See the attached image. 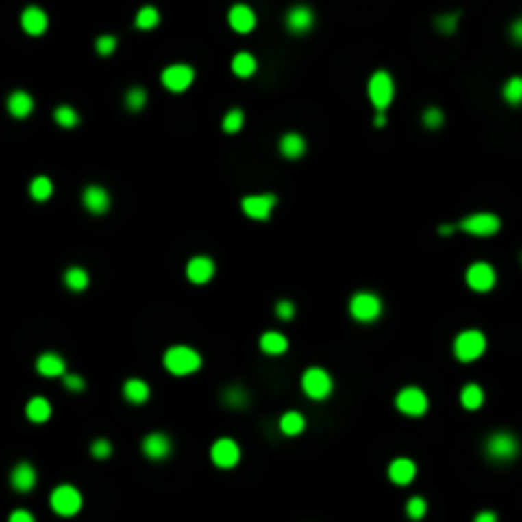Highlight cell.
<instances>
[{"mask_svg": "<svg viewBox=\"0 0 522 522\" xmlns=\"http://www.w3.org/2000/svg\"><path fill=\"white\" fill-rule=\"evenodd\" d=\"M163 367L176 377H186L201 367V354L189 344H173L163 351Z\"/></svg>", "mask_w": 522, "mask_h": 522, "instance_id": "cell-1", "label": "cell"}, {"mask_svg": "<svg viewBox=\"0 0 522 522\" xmlns=\"http://www.w3.org/2000/svg\"><path fill=\"white\" fill-rule=\"evenodd\" d=\"M517 453H520V441L510 431H495L484 441V456L497 461V464H507V461L517 459Z\"/></svg>", "mask_w": 522, "mask_h": 522, "instance_id": "cell-2", "label": "cell"}, {"mask_svg": "<svg viewBox=\"0 0 522 522\" xmlns=\"http://www.w3.org/2000/svg\"><path fill=\"white\" fill-rule=\"evenodd\" d=\"M367 97L369 102L375 105L377 112H387V108L393 105L395 99V82H393V74L387 69H377V72L369 77L367 82Z\"/></svg>", "mask_w": 522, "mask_h": 522, "instance_id": "cell-3", "label": "cell"}, {"mask_svg": "<svg viewBox=\"0 0 522 522\" xmlns=\"http://www.w3.org/2000/svg\"><path fill=\"white\" fill-rule=\"evenodd\" d=\"M486 351V336L479 329H464L453 339V357L459 362H477Z\"/></svg>", "mask_w": 522, "mask_h": 522, "instance_id": "cell-4", "label": "cell"}, {"mask_svg": "<svg viewBox=\"0 0 522 522\" xmlns=\"http://www.w3.org/2000/svg\"><path fill=\"white\" fill-rule=\"evenodd\" d=\"M349 316L360 324H372L382 316V301L369 290H360L349 298Z\"/></svg>", "mask_w": 522, "mask_h": 522, "instance_id": "cell-5", "label": "cell"}, {"mask_svg": "<svg viewBox=\"0 0 522 522\" xmlns=\"http://www.w3.org/2000/svg\"><path fill=\"white\" fill-rule=\"evenodd\" d=\"M301 390L311 400H326L334 390V380L324 367H308L301 375Z\"/></svg>", "mask_w": 522, "mask_h": 522, "instance_id": "cell-6", "label": "cell"}, {"mask_svg": "<svg viewBox=\"0 0 522 522\" xmlns=\"http://www.w3.org/2000/svg\"><path fill=\"white\" fill-rule=\"evenodd\" d=\"M82 492L74 484H59L49 497V504L59 517H74L82 510Z\"/></svg>", "mask_w": 522, "mask_h": 522, "instance_id": "cell-7", "label": "cell"}, {"mask_svg": "<svg viewBox=\"0 0 522 522\" xmlns=\"http://www.w3.org/2000/svg\"><path fill=\"white\" fill-rule=\"evenodd\" d=\"M395 408L408 418H421V415L428 413V395L421 387L408 385L395 395Z\"/></svg>", "mask_w": 522, "mask_h": 522, "instance_id": "cell-8", "label": "cell"}, {"mask_svg": "<svg viewBox=\"0 0 522 522\" xmlns=\"http://www.w3.org/2000/svg\"><path fill=\"white\" fill-rule=\"evenodd\" d=\"M464 280H467V286L471 290H477V293H489V290L497 286L495 265H489V262H484V260L471 262V265L467 268Z\"/></svg>", "mask_w": 522, "mask_h": 522, "instance_id": "cell-9", "label": "cell"}, {"mask_svg": "<svg viewBox=\"0 0 522 522\" xmlns=\"http://www.w3.org/2000/svg\"><path fill=\"white\" fill-rule=\"evenodd\" d=\"M275 204H278L275 194H247V197H243L240 207H243L245 216H250L252 222H268Z\"/></svg>", "mask_w": 522, "mask_h": 522, "instance_id": "cell-10", "label": "cell"}, {"mask_svg": "<svg viewBox=\"0 0 522 522\" xmlns=\"http://www.w3.org/2000/svg\"><path fill=\"white\" fill-rule=\"evenodd\" d=\"M194 77H197V72H194L191 64H171V66H166L161 72L163 87L173 92V95L189 90L191 84H194Z\"/></svg>", "mask_w": 522, "mask_h": 522, "instance_id": "cell-11", "label": "cell"}, {"mask_svg": "<svg viewBox=\"0 0 522 522\" xmlns=\"http://www.w3.org/2000/svg\"><path fill=\"white\" fill-rule=\"evenodd\" d=\"M499 227H502V222H499V216L492 214V212H477V214H469L459 222V229L474 234V237H489V234H497L499 232Z\"/></svg>", "mask_w": 522, "mask_h": 522, "instance_id": "cell-12", "label": "cell"}, {"mask_svg": "<svg viewBox=\"0 0 522 522\" xmlns=\"http://www.w3.org/2000/svg\"><path fill=\"white\" fill-rule=\"evenodd\" d=\"M209 456H212V464L219 469H234L243 459V451H240V443L234 441V438H216L212 443V451H209Z\"/></svg>", "mask_w": 522, "mask_h": 522, "instance_id": "cell-13", "label": "cell"}, {"mask_svg": "<svg viewBox=\"0 0 522 522\" xmlns=\"http://www.w3.org/2000/svg\"><path fill=\"white\" fill-rule=\"evenodd\" d=\"M314 10L308 8V5H290L288 13H286V18H283V23H286V28H288V34H293V36H303V34H308L311 28H314Z\"/></svg>", "mask_w": 522, "mask_h": 522, "instance_id": "cell-14", "label": "cell"}, {"mask_svg": "<svg viewBox=\"0 0 522 522\" xmlns=\"http://www.w3.org/2000/svg\"><path fill=\"white\" fill-rule=\"evenodd\" d=\"M186 278L194 286H207L209 280L214 278V260L207 258V255H194L186 262Z\"/></svg>", "mask_w": 522, "mask_h": 522, "instance_id": "cell-15", "label": "cell"}, {"mask_svg": "<svg viewBox=\"0 0 522 522\" xmlns=\"http://www.w3.org/2000/svg\"><path fill=\"white\" fill-rule=\"evenodd\" d=\"M227 21H229V28L237 31V34H250L252 28L258 26V16H255V10L250 5H245V3H234L229 13H227Z\"/></svg>", "mask_w": 522, "mask_h": 522, "instance_id": "cell-16", "label": "cell"}, {"mask_svg": "<svg viewBox=\"0 0 522 522\" xmlns=\"http://www.w3.org/2000/svg\"><path fill=\"white\" fill-rule=\"evenodd\" d=\"M415 471H418V467H415L413 459L397 456V459H393L390 467H387V479L395 486H408L415 479Z\"/></svg>", "mask_w": 522, "mask_h": 522, "instance_id": "cell-17", "label": "cell"}, {"mask_svg": "<svg viewBox=\"0 0 522 522\" xmlns=\"http://www.w3.org/2000/svg\"><path fill=\"white\" fill-rule=\"evenodd\" d=\"M82 204L87 212L92 214H105L110 209V194L105 186H99V184H90V186H84L82 191Z\"/></svg>", "mask_w": 522, "mask_h": 522, "instance_id": "cell-18", "label": "cell"}, {"mask_svg": "<svg viewBox=\"0 0 522 522\" xmlns=\"http://www.w3.org/2000/svg\"><path fill=\"white\" fill-rule=\"evenodd\" d=\"M21 28L26 31L28 36H44L46 28H49L46 10L38 8V5H28V8L21 13Z\"/></svg>", "mask_w": 522, "mask_h": 522, "instance_id": "cell-19", "label": "cell"}, {"mask_svg": "<svg viewBox=\"0 0 522 522\" xmlns=\"http://www.w3.org/2000/svg\"><path fill=\"white\" fill-rule=\"evenodd\" d=\"M140 449H143V453L151 461H161V459H166V456L171 453V438H169L166 433H161V431L148 433L143 441H140Z\"/></svg>", "mask_w": 522, "mask_h": 522, "instance_id": "cell-20", "label": "cell"}, {"mask_svg": "<svg viewBox=\"0 0 522 522\" xmlns=\"http://www.w3.org/2000/svg\"><path fill=\"white\" fill-rule=\"evenodd\" d=\"M36 482H38L36 469L31 467L28 461H21L18 467L10 471V484H13V489H16V492H21V495L31 492V489L36 486Z\"/></svg>", "mask_w": 522, "mask_h": 522, "instance_id": "cell-21", "label": "cell"}, {"mask_svg": "<svg viewBox=\"0 0 522 522\" xmlns=\"http://www.w3.org/2000/svg\"><path fill=\"white\" fill-rule=\"evenodd\" d=\"M123 397L130 406H145L151 397V385L140 377H130L123 382Z\"/></svg>", "mask_w": 522, "mask_h": 522, "instance_id": "cell-22", "label": "cell"}, {"mask_svg": "<svg viewBox=\"0 0 522 522\" xmlns=\"http://www.w3.org/2000/svg\"><path fill=\"white\" fill-rule=\"evenodd\" d=\"M36 372L44 377H64L66 375V362L56 351H44L36 360Z\"/></svg>", "mask_w": 522, "mask_h": 522, "instance_id": "cell-23", "label": "cell"}, {"mask_svg": "<svg viewBox=\"0 0 522 522\" xmlns=\"http://www.w3.org/2000/svg\"><path fill=\"white\" fill-rule=\"evenodd\" d=\"M278 151H280L283 158H288V161H298L301 156L306 153V138L298 136V133H286V136L280 138Z\"/></svg>", "mask_w": 522, "mask_h": 522, "instance_id": "cell-24", "label": "cell"}, {"mask_svg": "<svg viewBox=\"0 0 522 522\" xmlns=\"http://www.w3.org/2000/svg\"><path fill=\"white\" fill-rule=\"evenodd\" d=\"M8 112L16 120H26L31 112H34V97L28 95V92L23 90H16V92H10V97H8Z\"/></svg>", "mask_w": 522, "mask_h": 522, "instance_id": "cell-25", "label": "cell"}, {"mask_svg": "<svg viewBox=\"0 0 522 522\" xmlns=\"http://www.w3.org/2000/svg\"><path fill=\"white\" fill-rule=\"evenodd\" d=\"M260 349L271 357H278V354H286L288 351V336L280 332H265L260 336Z\"/></svg>", "mask_w": 522, "mask_h": 522, "instance_id": "cell-26", "label": "cell"}, {"mask_svg": "<svg viewBox=\"0 0 522 522\" xmlns=\"http://www.w3.org/2000/svg\"><path fill=\"white\" fill-rule=\"evenodd\" d=\"M26 418L31 421V423H46L49 418H51V403L46 400V397L36 395V397H31L28 400V406H26Z\"/></svg>", "mask_w": 522, "mask_h": 522, "instance_id": "cell-27", "label": "cell"}, {"mask_svg": "<svg viewBox=\"0 0 522 522\" xmlns=\"http://www.w3.org/2000/svg\"><path fill=\"white\" fill-rule=\"evenodd\" d=\"M255 72H258V59H255L250 51H240V54H234V59H232V74L234 77H240V79H250Z\"/></svg>", "mask_w": 522, "mask_h": 522, "instance_id": "cell-28", "label": "cell"}, {"mask_svg": "<svg viewBox=\"0 0 522 522\" xmlns=\"http://www.w3.org/2000/svg\"><path fill=\"white\" fill-rule=\"evenodd\" d=\"M459 400L464 410H479V408L484 406V390H482L477 382H469V385H464V390H461Z\"/></svg>", "mask_w": 522, "mask_h": 522, "instance_id": "cell-29", "label": "cell"}, {"mask_svg": "<svg viewBox=\"0 0 522 522\" xmlns=\"http://www.w3.org/2000/svg\"><path fill=\"white\" fill-rule=\"evenodd\" d=\"M278 428L283 436H298V433H303V428H306V418L298 413V410H288V413L280 415Z\"/></svg>", "mask_w": 522, "mask_h": 522, "instance_id": "cell-30", "label": "cell"}, {"mask_svg": "<svg viewBox=\"0 0 522 522\" xmlns=\"http://www.w3.org/2000/svg\"><path fill=\"white\" fill-rule=\"evenodd\" d=\"M64 286L69 290L82 293V290H87V286H90V273L84 271V268H79V265H72V268L64 271Z\"/></svg>", "mask_w": 522, "mask_h": 522, "instance_id": "cell-31", "label": "cell"}, {"mask_svg": "<svg viewBox=\"0 0 522 522\" xmlns=\"http://www.w3.org/2000/svg\"><path fill=\"white\" fill-rule=\"evenodd\" d=\"M158 23H161V13H158L156 5H143V8L136 13V28L138 31H153Z\"/></svg>", "mask_w": 522, "mask_h": 522, "instance_id": "cell-32", "label": "cell"}, {"mask_svg": "<svg viewBox=\"0 0 522 522\" xmlns=\"http://www.w3.org/2000/svg\"><path fill=\"white\" fill-rule=\"evenodd\" d=\"M28 191H31L34 201H49L51 194H54V184H51L49 176H36V179L31 181V189Z\"/></svg>", "mask_w": 522, "mask_h": 522, "instance_id": "cell-33", "label": "cell"}, {"mask_svg": "<svg viewBox=\"0 0 522 522\" xmlns=\"http://www.w3.org/2000/svg\"><path fill=\"white\" fill-rule=\"evenodd\" d=\"M502 99L507 105H522V77H510L504 82Z\"/></svg>", "mask_w": 522, "mask_h": 522, "instance_id": "cell-34", "label": "cell"}, {"mask_svg": "<svg viewBox=\"0 0 522 522\" xmlns=\"http://www.w3.org/2000/svg\"><path fill=\"white\" fill-rule=\"evenodd\" d=\"M54 123L59 127H77L79 125V112L74 108H69V105H59V108L54 110Z\"/></svg>", "mask_w": 522, "mask_h": 522, "instance_id": "cell-35", "label": "cell"}, {"mask_svg": "<svg viewBox=\"0 0 522 522\" xmlns=\"http://www.w3.org/2000/svg\"><path fill=\"white\" fill-rule=\"evenodd\" d=\"M222 400H225V406L227 408H245V403H247V390L245 387H240V385H229L222 393Z\"/></svg>", "mask_w": 522, "mask_h": 522, "instance_id": "cell-36", "label": "cell"}, {"mask_svg": "<svg viewBox=\"0 0 522 522\" xmlns=\"http://www.w3.org/2000/svg\"><path fill=\"white\" fill-rule=\"evenodd\" d=\"M243 125H245V112L240 108H232L225 117H222V130H225V133H229V136L240 133V130H243Z\"/></svg>", "mask_w": 522, "mask_h": 522, "instance_id": "cell-37", "label": "cell"}, {"mask_svg": "<svg viewBox=\"0 0 522 522\" xmlns=\"http://www.w3.org/2000/svg\"><path fill=\"white\" fill-rule=\"evenodd\" d=\"M145 102H148V92H145L143 87H130V90L125 92V108L127 110L138 112V110L145 108Z\"/></svg>", "mask_w": 522, "mask_h": 522, "instance_id": "cell-38", "label": "cell"}, {"mask_svg": "<svg viewBox=\"0 0 522 522\" xmlns=\"http://www.w3.org/2000/svg\"><path fill=\"white\" fill-rule=\"evenodd\" d=\"M425 512H428V502H425L423 497H410L406 504V514L410 517V520H423Z\"/></svg>", "mask_w": 522, "mask_h": 522, "instance_id": "cell-39", "label": "cell"}, {"mask_svg": "<svg viewBox=\"0 0 522 522\" xmlns=\"http://www.w3.org/2000/svg\"><path fill=\"white\" fill-rule=\"evenodd\" d=\"M115 49H117V36H112V34L97 36V41H95V51H97L99 56H112Z\"/></svg>", "mask_w": 522, "mask_h": 522, "instance_id": "cell-40", "label": "cell"}, {"mask_svg": "<svg viewBox=\"0 0 522 522\" xmlns=\"http://www.w3.org/2000/svg\"><path fill=\"white\" fill-rule=\"evenodd\" d=\"M456 23H459V13H446V16H438L436 18V28L441 34H453L456 31Z\"/></svg>", "mask_w": 522, "mask_h": 522, "instance_id": "cell-41", "label": "cell"}, {"mask_svg": "<svg viewBox=\"0 0 522 522\" xmlns=\"http://www.w3.org/2000/svg\"><path fill=\"white\" fill-rule=\"evenodd\" d=\"M423 125L425 127H441L443 125V112L438 108H428L423 110Z\"/></svg>", "mask_w": 522, "mask_h": 522, "instance_id": "cell-42", "label": "cell"}, {"mask_svg": "<svg viewBox=\"0 0 522 522\" xmlns=\"http://www.w3.org/2000/svg\"><path fill=\"white\" fill-rule=\"evenodd\" d=\"M110 453H112V443L108 438H97V441L92 443V456L95 459H108Z\"/></svg>", "mask_w": 522, "mask_h": 522, "instance_id": "cell-43", "label": "cell"}, {"mask_svg": "<svg viewBox=\"0 0 522 522\" xmlns=\"http://www.w3.org/2000/svg\"><path fill=\"white\" fill-rule=\"evenodd\" d=\"M275 316H278L280 321H290V319L296 316V306H293L290 301H278V303H275Z\"/></svg>", "mask_w": 522, "mask_h": 522, "instance_id": "cell-44", "label": "cell"}, {"mask_svg": "<svg viewBox=\"0 0 522 522\" xmlns=\"http://www.w3.org/2000/svg\"><path fill=\"white\" fill-rule=\"evenodd\" d=\"M62 382L64 387L72 390V393H82V390H84V377H79V375H64Z\"/></svg>", "mask_w": 522, "mask_h": 522, "instance_id": "cell-45", "label": "cell"}, {"mask_svg": "<svg viewBox=\"0 0 522 522\" xmlns=\"http://www.w3.org/2000/svg\"><path fill=\"white\" fill-rule=\"evenodd\" d=\"M8 522H36V517L28 512V510H16V512L8 517Z\"/></svg>", "mask_w": 522, "mask_h": 522, "instance_id": "cell-46", "label": "cell"}, {"mask_svg": "<svg viewBox=\"0 0 522 522\" xmlns=\"http://www.w3.org/2000/svg\"><path fill=\"white\" fill-rule=\"evenodd\" d=\"M510 36H512L514 44L522 46V18H514L512 26H510Z\"/></svg>", "mask_w": 522, "mask_h": 522, "instance_id": "cell-47", "label": "cell"}, {"mask_svg": "<svg viewBox=\"0 0 522 522\" xmlns=\"http://www.w3.org/2000/svg\"><path fill=\"white\" fill-rule=\"evenodd\" d=\"M474 522H497V514L492 512V510H484V512H479L477 517H474Z\"/></svg>", "mask_w": 522, "mask_h": 522, "instance_id": "cell-48", "label": "cell"}, {"mask_svg": "<svg viewBox=\"0 0 522 522\" xmlns=\"http://www.w3.org/2000/svg\"><path fill=\"white\" fill-rule=\"evenodd\" d=\"M385 123H387V112H377V115H375V125L385 127Z\"/></svg>", "mask_w": 522, "mask_h": 522, "instance_id": "cell-49", "label": "cell"}, {"mask_svg": "<svg viewBox=\"0 0 522 522\" xmlns=\"http://www.w3.org/2000/svg\"><path fill=\"white\" fill-rule=\"evenodd\" d=\"M456 227H459V225H456ZM456 227H453V225H443V227H438V232H441V234H451L453 229H456Z\"/></svg>", "mask_w": 522, "mask_h": 522, "instance_id": "cell-50", "label": "cell"}, {"mask_svg": "<svg viewBox=\"0 0 522 522\" xmlns=\"http://www.w3.org/2000/svg\"><path fill=\"white\" fill-rule=\"evenodd\" d=\"M520 260H522V255H520Z\"/></svg>", "mask_w": 522, "mask_h": 522, "instance_id": "cell-51", "label": "cell"}]
</instances>
